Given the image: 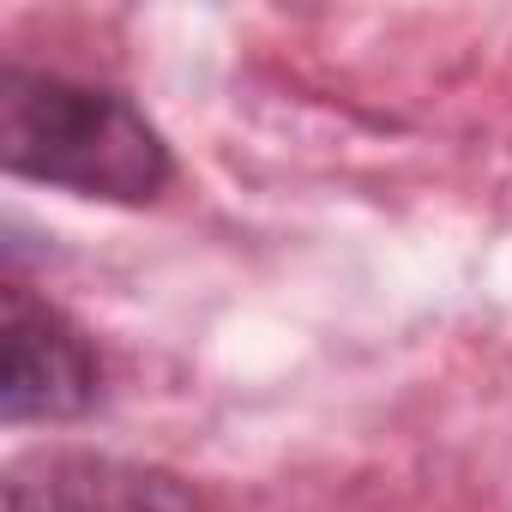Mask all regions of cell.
<instances>
[{
  "label": "cell",
  "mask_w": 512,
  "mask_h": 512,
  "mask_svg": "<svg viewBox=\"0 0 512 512\" xmlns=\"http://www.w3.org/2000/svg\"><path fill=\"white\" fill-rule=\"evenodd\" d=\"M0 163L19 181L109 205H151L175 175V157L139 103L19 61L0 73Z\"/></svg>",
  "instance_id": "6da1fadb"
},
{
  "label": "cell",
  "mask_w": 512,
  "mask_h": 512,
  "mask_svg": "<svg viewBox=\"0 0 512 512\" xmlns=\"http://www.w3.org/2000/svg\"><path fill=\"white\" fill-rule=\"evenodd\" d=\"M103 398V356L79 320L55 302L31 296L7 278V326H0V416L25 422H73Z\"/></svg>",
  "instance_id": "7a4b0ae2"
},
{
  "label": "cell",
  "mask_w": 512,
  "mask_h": 512,
  "mask_svg": "<svg viewBox=\"0 0 512 512\" xmlns=\"http://www.w3.org/2000/svg\"><path fill=\"white\" fill-rule=\"evenodd\" d=\"M0 512H199L181 476L103 452H31L0 482Z\"/></svg>",
  "instance_id": "3957f363"
}]
</instances>
